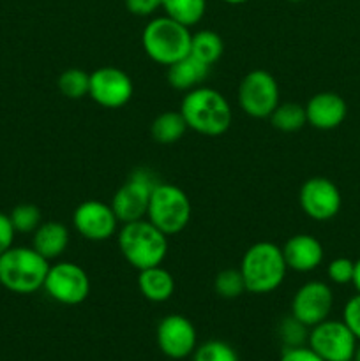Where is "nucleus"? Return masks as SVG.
Returning a JSON list of instances; mask_svg holds the SVG:
<instances>
[{"mask_svg":"<svg viewBox=\"0 0 360 361\" xmlns=\"http://www.w3.org/2000/svg\"><path fill=\"white\" fill-rule=\"evenodd\" d=\"M179 111L186 120L187 129L208 137L224 134L233 120L228 99L215 88L203 85L186 92Z\"/></svg>","mask_w":360,"mask_h":361,"instance_id":"obj_1","label":"nucleus"},{"mask_svg":"<svg viewBox=\"0 0 360 361\" xmlns=\"http://www.w3.org/2000/svg\"><path fill=\"white\" fill-rule=\"evenodd\" d=\"M116 243L124 259L138 271L159 267L168 254V236L148 219L122 224L116 231Z\"/></svg>","mask_w":360,"mask_h":361,"instance_id":"obj_2","label":"nucleus"},{"mask_svg":"<svg viewBox=\"0 0 360 361\" xmlns=\"http://www.w3.org/2000/svg\"><path fill=\"white\" fill-rule=\"evenodd\" d=\"M239 270L247 293L268 295L284 282L288 267L281 247L272 242H258L244 252Z\"/></svg>","mask_w":360,"mask_h":361,"instance_id":"obj_3","label":"nucleus"},{"mask_svg":"<svg viewBox=\"0 0 360 361\" xmlns=\"http://www.w3.org/2000/svg\"><path fill=\"white\" fill-rule=\"evenodd\" d=\"M49 261L34 247H11L0 256V286L14 295H34L42 289Z\"/></svg>","mask_w":360,"mask_h":361,"instance_id":"obj_4","label":"nucleus"},{"mask_svg":"<svg viewBox=\"0 0 360 361\" xmlns=\"http://www.w3.org/2000/svg\"><path fill=\"white\" fill-rule=\"evenodd\" d=\"M189 27L172 20L169 16H159L148 21L141 34V44L150 60L159 66H172L176 60L189 55L191 49Z\"/></svg>","mask_w":360,"mask_h":361,"instance_id":"obj_5","label":"nucleus"},{"mask_svg":"<svg viewBox=\"0 0 360 361\" xmlns=\"http://www.w3.org/2000/svg\"><path fill=\"white\" fill-rule=\"evenodd\" d=\"M191 214L193 208L187 194L179 185L159 182L152 190L145 219H148L166 236H172L187 228Z\"/></svg>","mask_w":360,"mask_h":361,"instance_id":"obj_6","label":"nucleus"},{"mask_svg":"<svg viewBox=\"0 0 360 361\" xmlns=\"http://www.w3.org/2000/svg\"><path fill=\"white\" fill-rule=\"evenodd\" d=\"M157 183L159 180L154 171L147 168L134 169L127 182L116 190L112 200V208L116 219L126 224V222H134L147 217L152 190Z\"/></svg>","mask_w":360,"mask_h":361,"instance_id":"obj_7","label":"nucleus"},{"mask_svg":"<svg viewBox=\"0 0 360 361\" xmlns=\"http://www.w3.org/2000/svg\"><path fill=\"white\" fill-rule=\"evenodd\" d=\"M42 289L53 302L74 307L83 303L90 295V279L80 264L73 261H60L49 264Z\"/></svg>","mask_w":360,"mask_h":361,"instance_id":"obj_8","label":"nucleus"},{"mask_svg":"<svg viewBox=\"0 0 360 361\" xmlns=\"http://www.w3.org/2000/svg\"><path fill=\"white\" fill-rule=\"evenodd\" d=\"M281 92L275 78L263 69H254L239 85L240 109L251 118H268L281 102Z\"/></svg>","mask_w":360,"mask_h":361,"instance_id":"obj_9","label":"nucleus"},{"mask_svg":"<svg viewBox=\"0 0 360 361\" xmlns=\"http://www.w3.org/2000/svg\"><path fill=\"white\" fill-rule=\"evenodd\" d=\"M359 341L352 334L344 321L325 319L309 328L307 348L316 353L323 361L353 360Z\"/></svg>","mask_w":360,"mask_h":361,"instance_id":"obj_10","label":"nucleus"},{"mask_svg":"<svg viewBox=\"0 0 360 361\" xmlns=\"http://www.w3.org/2000/svg\"><path fill=\"white\" fill-rule=\"evenodd\" d=\"M299 204L309 219L316 222H327L341 210V190L332 180L325 176H313L300 187Z\"/></svg>","mask_w":360,"mask_h":361,"instance_id":"obj_11","label":"nucleus"},{"mask_svg":"<svg viewBox=\"0 0 360 361\" xmlns=\"http://www.w3.org/2000/svg\"><path fill=\"white\" fill-rule=\"evenodd\" d=\"M134 85L129 74L119 67L104 66L90 73L88 97L106 109H119L131 101Z\"/></svg>","mask_w":360,"mask_h":361,"instance_id":"obj_12","label":"nucleus"},{"mask_svg":"<svg viewBox=\"0 0 360 361\" xmlns=\"http://www.w3.org/2000/svg\"><path fill=\"white\" fill-rule=\"evenodd\" d=\"M119 224L112 204L97 200L83 201L73 214L74 229L88 242H106L116 235Z\"/></svg>","mask_w":360,"mask_h":361,"instance_id":"obj_13","label":"nucleus"},{"mask_svg":"<svg viewBox=\"0 0 360 361\" xmlns=\"http://www.w3.org/2000/svg\"><path fill=\"white\" fill-rule=\"evenodd\" d=\"M334 307V293L327 282L311 281L296 289L292 300V316L307 328L328 319Z\"/></svg>","mask_w":360,"mask_h":361,"instance_id":"obj_14","label":"nucleus"},{"mask_svg":"<svg viewBox=\"0 0 360 361\" xmlns=\"http://www.w3.org/2000/svg\"><path fill=\"white\" fill-rule=\"evenodd\" d=\"M157 345L164 356L172 360H184L198 348V334L194 324L180 314L162 317L155 331Z\"/></svg>","mask_w":360,"mask_h":361,"instance_id":"obj_15","label":"nucleus"},{"mask_svg":"<svg viewBox=\"0 0 360 361\" xmlns=\"http://www.w3.org/2000/svg\"><path fill=\"white\" fill-rule=\"evenodd\" d=\"M348 115V104L335 92H318L307 101V123L318 130H334Z\"/></svg>","mask_w":360,"mask_h":361,"instance_id":"obj_16","label":"nucleus"},{"mask_svg":"<svg viewBox=\"0 0 360 361\" xmlns=\"http://www.w3.org/2000/svg\"><path fill=\"white\" fill-rule=\"evenodd\" d=\"M281 249L288 270L299 271V274H309V271H314L323 263V245L313 235L292 236V238L286 240Z\"/></svg>","mask_w":360,"mask_h":361,"instance_id":"obj_17","label":"nucleus"},{"mask_svg":"<svg viewBox=\"0 0 360 361\" xmlns=\"http://www.w3.org/2000/svg\"><path fill=\"white\" fill-rule=\"evenodd\" d=\"M67 245H69V229L59 221L41 222V226L32 233V247L48 261L62 256Z\"/></svg>","mask_w":360,"mask_h":361,"instance_id":"obj_18","label":"nucleus"},{"mask_svg":"<svg viewBox=\"0 0 360 361\" xmlns=\"http://www.w3.org/2000/svg\"><path fill=\"white\" fill-rule=\"evenodd\" d=\"M166 69H168V73H166L168 83L175 90L182 92H189L193 88L201 87L208 78V74H210V66L194 59L191 53L184 56V59L176 60L175 63L168 66Z\"/></svg>","mask_w":360,"mask_h":361,"instance_id":"obj_19","label":"nucleus"},{"mask_svg":"<svg viewBox=\"0 0 360 361\" xmlns=\"http://www.w3.org/2000/svg\"><path fill=\"white\" fill-rule=\"evenodd\" d=\"M138 289L148 302L162 303L175 293V279L166 268H162V264L145 268L138 275Z\"/></svg>","mask_w":360,"mask_h":361,"instance_id":"obj_20","label":"nucleus"},{"mask_svg":"<svg viewBox=\"0 0 360 361\" xmlns=\"http://www.w3.org/2000/svg\"><path fill=\"white\" fill-rule=\"evenodd\" d=\"M187 123L180 111H164L154 118L150 134L161 145H173L186 134Z\"/></svg>","mask_w":360,"mask_h":361,"instance_id":"obj_21","label":"nucleus"},{"mask_svg":"<svg viewBox=\"0 0 360 361\" xmlns=\"http://www.w3.org/2000/svg\"><path fill=\"white\" fill-rule=\"evenodd\" d=\"M224 51V42L222 37L214 30H200L194 32L191 37L189 53L207 66H214Z\"/></svg>","mask_w":360,"mask_h":361,"instance_id":"obj_22","label":"nucleus"},{"mask_svg":"<svg viewBox=\"0 0 360 361\" xmlns=\"http://www.w3.org/2000/svg\"><path fill=\"white\" fill-rule=\"evenodd\" d=\"M166 16L186 27L200 23L207 11V0H162Z\"/></svg>","mask_w":360,"mask_h":361,"instance_id":"obj_23","label":"nucleus"},{"mask_svg":"<svg viewBox=\"0 0 360 361\" xmlns=\"http://www.w3.org/2000/svg\"><path fill=\"white\" fill-rule=\"evenodd\" d=\"M272 122V127L281 133H296L307 123L306 106L299 102H282L272 111L268 116Z\"/></svg>","mask_w":360,"mask_h":361,"instance_id":"obj_24","label":"nucleus"},{"mask_svg":"<svg viewBox=\"0 0 360 361\" xmlns=\"http://www.w3.org/2000/svg\"><path fill=\"white\" fill-rule=\"evenodd\" d=\"M59 90L64 97L67 99H76L87 97L88 90H90V74L85 73V71L73 67V69L64 71L59 76Z\"/></svg>","mask_w":360,"mask_h":361,"instance_id":"obj_25","label":"nucleus"},{"mask_svg":"<svg viewBox=\"0 0 360 361\" xmlns=\"http://www.w3.org/2000/svg\"><path fill=\"white\" fill-rule=\"evenodd\" d=\"M214 289L221 298L226 300L239 298L240 295L247 291L246 282H244V277L239 268H226V270L219 271L215 275Z\"/></svg>","mask_w":360,"mask_h":361,"instance_id":"obj_26","label":"nucleus"},{"mask_svg":"<svg viewBox=\"0 0 360 361\" xmlns=\"http://www.w3.org/2000/svg\"><path fill=\"white\" fill-rule=\"evenodd\" d=\"M9 219L13 222L14 231L21 233V235H28V233L32 235L42 222L41 210L32 203L16 204L9 214Z\"/></svg>","mask_w":360,"mask_h":361,"instance_id":"obj_27","label":"nucleus"},{"mask_svg":"<svg viewBox=\"0 0 360 361\" xmlns=\"http://www.w3.org/2000/svg\"><path fill=\"white\" fill-rule=\"evenodd\" d=\"M279 337L284 342V349L302 348V345L307 344L309 328L289 314V316L284 317V319L281 321V324H279Z\"/></svg>","mask_w":360,"mask_h":361,"instance_id":"obj_28","label":"nucleus"},{"mask_svg":"<svg viewBox=\"0 0 360 361\" xmlns=\"http://www.w3.org/2000/svg\"><path fill=\"white\" fill-rule=\"evenodd\" d=\"M193 361H239V356L235 349L226 342L208 341L194 349Z\"/></svg>","mask_w":360,"mask_h":361,"instance_id":"obj_29","label":"nucleus"},{"mask_svg":"<svg viewBox=\"0 0 360 361\" xmlns=\"http://www.w3.org/2000/svg\"><path fill=\"white\" fill-rule=\"evenodd\" d=\"M353 271H355V261H352L349 257H335L328 263L327 277L332 284L346 286L352 284Z\"/></svg>","mask_w":360,"mask_h":361,"instance_id":"obj_30","label":"nucleus"},{"mask_svg":"<svg viewBox=\"0 0 360 361\" xmlns=\"http://www.w3.org/2000/svg\"><path fill=\"white\" fill-rule=\"evenodd\" d=\"M342 321L360 342V293H356L346 302L344 309H342Z\"/></svg>","mask_w":360,"mask_h":361,"instance_id":"obj_31","label":"nucleus"},{"mask_svg":"<svg viewBox=\"0 0 360 361\" xmlns=\"http://www.w3.org/2000/svg\"><path fill=\"white\" fill-rule=\"evenodd\" d=\"M126 7L134 16H150L162 7V0H126Z\"/></svg>","mask_w":360,"mask_h":361,"instance_id":"obj_32","label":"nucleus"},{"mask_svg":"<svg viewBox=\"0 0 360 361\" xmlns=\"http://www.w3.org/2000/svg\"><path fill=\"white\" fill-rule=\"evenodd\" d=\"M14 236H16V231H14L9 215L0 212V256L14 245Z\"/></svg>","mask_w":360,"mask_h":361,"instance_id":"obj_33","label":"nucleus"},{"mask_svg":"<svg viewBox=\"0 0 360 361\" xmlns=\"http://www.w3.org/2000/svg\"><path fill=\"white\" fill-rule=\"evenodd\" d=\"M279 361H323L316 353L311 351L307 345H302V348H289L284 349L282 356Z\"/></svg>","mask_w":360,"mask_h":361,"instance_id":"obj_34","label":"nucleus"},{"mask_svg":"<svg viewBox=\"0 0 360 361\" xmlns=\"http://www.w3.org/2000/svg\"><path fill=\"white\" fill-rule=\"evenodd\" d=\"M352 284L355 286L356 293H360V257L355 261V271H353V281Z\"/></svg>","mask_w":360,"mask_h":361,"instance_id":"obj_35","label":"nucleus"},{"mask_svg":"<svg viewBox=\"0 0 360 361\" xmlns=\"http://www.w3.org/2000/svg\"><path fill=\"white\" fill-rule=\"evenodd\" d=\"M226 4H232V6H239V4H246L247 0H222Z\"/></svg>","mask_w":360,"mask_h":361,"instance_id":"obj_36","label":"nucleus"},{"mask_svg":"<svg viewBox=\"0 0 360 361\" xmlns=\"http://www.w3.org/2000/svg\"><path fill=\"white\" fill-rule=\"evenodd\" d=\"M353 361H360V342H359V344H356L355 355H353Z\"/></svg>","mask_w":360,"mask_h":361,"instance_id":"obj_37","label":"nucleus"},{"mask_svg":"<svg viewBox=\"0 0 360 361\" xmlns=\"http://www.w3.org/2000/svg\"><path fill=\"white\" fill-rule=\"evenodd\" d=\"M288 2H292V4H299V2H302V0H288Z\"/></svg>","mask_w":360,"mask_h":361,"instance_id":"obj_38","label":"nucleus"},{"mask_svg":"<svg viewBox=\"0 0 360 361\" xmlns=\"http://www.w3.org/2000/svg\"><path fill=\"white\" fill-rule=\"evenodd\" d=\"M349 361H353V360H349Z\"/></svg>","mask_w":360,"mask_h":361,"instance_id":"obj_39","label":"nucleus"}]
</instances>
